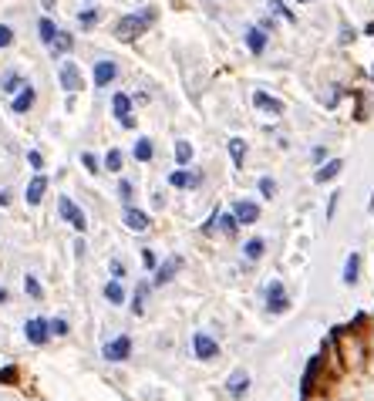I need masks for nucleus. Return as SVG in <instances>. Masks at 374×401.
<instances>
[{
    "label": "nucleus",
    "instance_id": "35",
    "mask_svg": "<svg viewBox=\"0 0 374 401\" xmlns=\"http://www.w3.org/2000/svg\"><path fill=\"white\" fill-rule=\"evenodd\" d=\"M14 44V30L7 24H0V48H10Z\"/></svg>",
    "mask_w": 374,
    "mask_h": 401
},
{
    "label": "nucleus",
    "instance_id": "7",
    "mask_svg": "<svg viewBox=\"0 0 374 401\" xmlns=\"http://www.w3.org/2000/svg\"><path fill=\"white\" fill-rule=\"evenodd\" d=\"M115 78H118V64H115V61H98V64H95V84H98V88H108Z\"/></svg>",
    "mask_w": 374,
    "mask_h": 401
},
{
    "label": "nucleus",
    "instance_id": "28",
    "mask_svg": "<svg viewBox=\"0 0 374 401\" xmlns=\"http://www.w3.org/2000/svg\"><path fill=\"white\" fill-rule=\"evenodd\" d=\"M243 253H247V260H260L263 256V240H249L243 247Z\"/></svg>",
    "mask_w": 374,
    "mask_h": 401
},
{
    "label": "nucleus",
    "instance_id": "1",
    "mask_svg": "<svg viewBox=\"0 0 374 401\" xmlns=\"http://www.w3.org/2000/svg\"><path fill=\"white\" fill-rule=\"evenodd\" d=\"M152 10H142V14H128V17H122L118 21V27H115V34L122 37V41H135L139 34H145V27L152 24Z\"/></svg>",
    "mask_w": 374,
    "mask_h": 401
},
{
    "label": "nucleus",
    "instance_id": "43",
    "mask_svg": "<svg viewBox=\"0 0 374 401\" xmlns=\"http://www.w3.org/2000/svg\"><path fill=\"white\" fill-rule=\"evenodd\" d=\"M112 274H115V276H122V274H125V267L118 263V260H112Z\"/></svg>",
    "mask_w": 374,
    "mask_h": 401
},
{
    "label": "nucleus",
    "instance_id": "27",
    "mask_svg": "<svg viewBox=\"0 0 374 401\" xmlns=\"http://www.w3.org/2000/svg\"><path fill=\"white\" fill-rule=\"evenodd\" d=\"M105 169H108V172H118V169H122V152L118 149L108 152V155H105Z\"/></svg>",
    "mask_w": 374,
    "mask_h": 401
},
{
    "label": "nucleus",
    "instance_id": "45",
    "mask_svg": "<svg viewBox=\"0 0 374 401\" xmlns=\"http://www.w3.org/2000/svg\"><path fill=\"white\" fill-rule=\"evenodd\" d=\"M7 199H10V193H0V206H7Z\"/></svg>",
    "mask_w": 374,
    "mask_h": 401
},
{
    "label": "nucleus",
    "instance_id": "48",
    "mask_svg": "<svg viewBox=\"0 0 374 401\" xmlns=\"http://www.w3.org/2000/svg\"><path fill=\"white\" fill-rule=\"evenodd\" d=\"M297 3H310V0H297Z\"/></svg>",
    "mask_w": 374,
    "mask_h": 401
},
{
    "label": "nucleus",
    "instance_id": "41",
    "mask_svg": "<svg viewBox=\"0 0 374 401\" xmlns=\"http://www.w3.org/2000/svg\"><path fill=\"white\" fill-rule=\"evenodd\" d=\"M27 159H30V166H34V169H41V166H44V159H41V152H30Z\"/></svg>",
    "mask_w": 374,
    "mask_h": 401
},
{
    "label": "nucleus",
    "instance_id": "24",
    "mask_svg": "<svg viewBox=\"0 0 374 401\" xmlns=\"http://www.w3.org/2000/svg\"><path fill=\"white\" fill-rule=\"evenodd\" d=\"M169 182H172L175 189H186V186H196V182H199V176H196V172H193V176H189V172H172V176H169Z\"/></svg>",
    "mask_w": 374,
    "mask_h": 401
},
{
    "label": "nucleus",
    "instance_id": "32",
    "mask_svg": "<svg viewBox=\"0 0 374 401\" xmlns=\"http://www.w3.org/2000/svg\"><path fill=\"white\" fill-rule=\"evenodd\" d=\"M270 10H274L276 17H283V21H294V14L287 10V3H283V0H270Z\"/></svg>",
    "mask_w": 374,
    "mask_h": 401
},
{
    "label": "nucleus",
    "instance_id": "21",
    "mask_svg": "<svg viewBox=\"0 0 374 401\" xmlns=\"http://www.w3.org/2000/svg\"><path fill=\"white\" fill-rule=\"evenodd\" d=\"M21 88H24V81H21L17 71H7V75H3V84H0V91H3V95H17Z\"/></svg>",
    "mask_w": 374,
    "mask_h": 401
},
{
    "label": "nucleus",
    "instance_id": "6",
    "mask_svg": "<svg viewBox=\"0 0 374 401\" xmlns=\"http://www.w3.org/2000/svg\"><path fill=\"white\" fill-rule=\"evenodd\" d=\"M233 216H236V223H243V226H249V223H256L260 220V206L256 202H236L233 206Z\"/></svg>",
    "mask_w": 374,
    "mask_h": 401
},
{
    "label": "nucleus",
    "instance_id": "46",
    "mask_svg": "<svg viewBox=\"0 0 374 401\" xmlns=\"http://www.w3.org/2000/svg\"><path fill=\"white\" fill-rule=\"evenodd\" d=\"M0 303H7V290L3 287H0Z\"/></svg>",
    "mask_w": 374,
    "mask_h": 401
},
{
    "label": "nucleus",
    "instance_id": "13",
    "mask_svg": "<svg viewBox=\"0 0 374 401\" xmlns=\"http://www.w3.org/2000/svg\"><path fill=\"white\" fill-rule=\"evenodd\" d=\"M48 48H51V57H61V54H68V51L75 48V37H71L68 30H57Z\"/></svg>",
    "mask_w": 374,
    "mask_h": 401
},
{
    "label": "nucleus",
    "instance_id": "42",
    "mask_svg": "<svg viewBox=\"0 0 374 401\" xmlns=\"http://www.w3.org/2000/svg\"><path fill=\"white\" fill-rule=\"evenodd\" d=\"M142 260H145V267H155V253H152V250L142 253Z\"/></svg>",
    "mask_w": 374,
    "mask_h": 401
},
{
    "label": "nucleus",
    "instance_id": "8",
    "mask_svg": "<svg viewBox=\"0 0 374 401\" xmlns=\"http://www.w3.org/2000/svg\"><path fill=\"white\" fill-rule=\"evenodd\" d=\"M193 344H196V354H199L202 361H213V357L220 354V344H216L209 334H202V330L196 334V337H193Z\"/></svg>",
    "mask_w": 374,
    "mask_h": 401
},
{
    "label": "nucleus",
    "instance_id": "30",
    "mask_svg": "<svg viewBox=\"0 0 374 401\" xmlns=\"http://www.w3.org/2000/svg\"><path fill=\"white\" fill-rule=\"evenodd\" d=\"M135 159H139V162H149L152 159V142L149 139H142V142L135 145Z\"/></svg>",
    "mask_w": 374,
    "mask_h": 401
},
{
    "label": "nucleus",
    "instance_id": "17",
    "mask_svg": "<svg viewBox=\"0 0 374 401\" xmlns=\"http://www.w3.org/2000/svg\"><path fill=\"white\" fill-rule=\"evenodd\" d=\"M247 48L253 51V54H263V48H267V30H263V27H249L247 30Z\"/></svg>",
    "mask_w": 374,
    "mask_h": 401
},
{
    "label": "nucleus",
    "instance_id": "9",
    "mask_svg": "<svg viewBox=\"0 0 374 401\" xmlns=\"http://www.w3.org/2000/svg\"><path fill=\"white\" fill-rule=\"evenodd\" d=\"M226 391H229V398H243L249 391V375L247 371H233L229 381H226Z\"/></svg>",
    "mask_w": 374,
    "mask_h": 401
},
{
    "label": "nucleus",
    "instance_id": "23",
    "mask_svg": "<svg viewBox=\"0 0 374 401\" xmlns=\"http://www.w3.org/2000/svg\"><path fill=\"white\" fill-rule=\"evenodd\" d=\"M105 301L115 303V307H118V303L125 301V290H122V283H118V280H112V283L105 287Z\"/></svg>",
    "mask_w": 374,
    "mask_h": 401
},
{
    "label": "nucleus",
    "instance_id": "26",
    "mask_svg": "<svg viewBox=\"0 0 374 401\" xmlns=\"http://www.w3.org/2000/svg\"><path fill=\"white\" fill-rule=\"evenodd\" d=\"M189 159H193V145H189V142H175V162L186 166Z\"/></svg>",
    "mask_w": 374,
    "mask_h": 401
},
{
    "label": "nucleus",
    "instance_id": "33",
    "mask_svg": "<svg viewBox=\"0 0 374 401\" xmlns=\"http://www.w3.org/2000/svg\"><path fill=\"white\" fill-rule=\"evenodd\" d=\"M220 226H223V233H229V236H233V233H236V216H233V213H226V216H220Z\"/></svg>",
    "mask_w": 374,
    "mask_h": 401
},
{
    "label": "nucleus",
    "instance_id": "31",
    "mask_svg": "<svg viewBox=\"0 0 374 401\" xmlns=\"http://www.w3.org/2000/svg\"><path fill=\"white\" fill-rule=\"evenodd\" d=\"M24 290L34 297V301H41V294H44V290H41V283H37L34 276H24Z\"/></svg>",
    "mask_w": 374,
    "mask_h": 401
},
{
    "label": "nucleus",
    "instance_id": "15",
    "mask_svg": "<svg viewBox=\"0 0 374 401\" xmlns=\"http://www.w3.org/2000/svg\"><path fill=\"white\" fill-rule=\"evenodd\" d=\"M128 351H132V341H128V337H118V341L105 344V357H108V361H125Z\"/></svg>",
    "mask_w": 374,
    "mask_h": 401
},
{
    "label": "nucleus",
    "instance_id": "12",
    "mask_svg": "<svg viewBox=\"0 0 374 401\" xmlns=\"http://www.w3.org/2000/svg\"><path fill=\"white\" fill-rule=\"evenodd\" d=\"M253 105H256V108H260V112H267V115H283V101H276V98H270V95H267V91H256V95H253Z\"/></svg>",
    "mask_w": 374,
    "mask_h": 401
},
{
    "label": "nucleus",
    "instance_id": "4",
    "mask_svg": "<svg viewBox=\"0 0 374 401\" xmlns=\"http://www.w3.org/2000/svg\"><path fill=\"white\" fill-rule=\"evenodd\" d=\"M57 75H61V88L64 91H81V71H78L75 61H64Z\"/></svg>",
    "mask_w": 374,
    "mask_h": 401
},
{
    "label": "nucleus",
    "instance_id": "10",
    "mask_svg": "<svg viewBox=\"0 0 374 401\" xmlns=\"http://www.w3.org/2000/svg\"><path fill=\"white\" fill-rule=\"evenodd\" d=\"M112 108H115V115H118L122 128H132V125H135V118H132V101H128V95H115V98H112Z\"/></svg>",
    "mask_w": 374,
    "mask_h": 401
},
{
    "label": "nucleus",
    "instance_id": "16",
    "mask_svg": "<svg viewBox=\"0 0 374 401\" xmlns=\"http://www.w3.org/2000/svg\"><path fill=\"white\" fill-rule=\"evenodd\" d=\"M179 267H182V256H169V260H166V263H162V267L155 270V283H159V287H162V283H169V280H172V274L179 270Z\"/></svg>",
    "mask_w": 374,
    "mask_h": 401
},
{
    "label": "nucleus",
    "instance_id": "29",
    "mask_svg": "<svg viewBox=\"0 0 374 401\" xmlns=\"http://www.w3.org/2000/svg\"><path fill=\"white\" fill-rule=\"evenodd\" d=\"M37 30H41V41H44V44H51V41H54V34H57V27L51 24L48 17H44L41 24H37Z\"/></svg>",
    "mask_w": 374,
    "mask_h": 401
},
{
    "label": "nucleus",
    "instance_id": "19",
    "mask_svg": "<svg viewBox=\"0 0 374 401\" xmlns=\"http://www.w3.org/2000/svg\"><path fill=\"white\" fill-rule=\"evenodd\" d=\"M341 169H344V162H341V159H330V162H324V166H321V169H317V182H330V179L334 176H341Z\"/></svg>",
    "mask_w": 374,
    "mask_h": 401
},
{
    "label": "nucleus",
    "instance_id": "38",
    "mask_svg": "<svg viewBox=\"0 0 374 401\" xmlns=\"http://www.w3.org/2000/svg\"><path fill=\"white\" fill-rule=\"evenodd\" d=\"M118 196H122V202H132V182H128V179H122V186H118Z\"/></svg>",
    "mask_w": 374,
    "mask_h": 401
},
{
    "label": "nucleus",
    "instance_id": "37",
    "mask_svg": "<svg viewBox=\"0 0 374 401\" xmlns=\"http://www.w3.org/2000/svg\"><path fill=\"white\" fill-rule=\"evenodd\" d=\"M81 162L88 166V172H101V169H98V159H95L91 152H84V155H81Z\"/></svg>",
    "mask_w": 374,
    "mask_h": 401
},
{
    "label": "nucleus",
    "instance_id": "22",
    "mask_svg": "<svg viewBox=\"0 0 374 401\" xmlns=\"http://www.w3.org/2000/svg\"><path fill=\"white\" fill-rule=\"evenodd\" d=\"M229 155H233V166L243 169V159H247V142L243 139H229Z\"/></svg>",
    "mask_w": 374,
    "mask_h": 401
},
{
    "label": "nucleus",
    "instance_id": "25",
    "mask_svg": "<svg viewBox=\"0 0 374 401\" xmlns=\"http://www.w3.org/2000/svg\"><path fill=\"white\" fill-rule=\"evenodd\" d=\"M145 297H149V283H139V287H135V303H132V310H135V314H142V310H145Z\"/></svg>",
    "mask_w": 374,
    "mask_h": 401
},
{
    "label": "nucleus",
    "instance_id": "47",
    "mask_svg": "<svg viewBox=\"0 0 374 401\" xmlns=\"http://www.w3.org/2000/svg\"><path fill=\"white\" fill-rule=\"evenodd\" d=\"M41 3H44V7H48V10H51V7H54V0H41Z\"/></svg>",
    "mask_w": 374,
    "mask_h": 401
},
{
    "label": "nucleus",
    "instance_id": "34",
    "mask_svg": "<svg viewBox=\"0 0 374 401\" xmlns=\"http://www.w3.org/2000/svg\"><path fill=\"white\" fill-rule=\"evenodd\" d=\"M260 193H263L267 199H274V196H276V182H274V179H260Z\"/></svg>",
    "mask_w": 374,
    "mask_h": 401
},
{
    "label": "nucleus",
    "instance_id": "36",
    "mask_svg": "<svg viewBox=\"0 0 374 401\" xmlns=\"http://www.w3.org/2000/svg\"><path fill=\"white\" fill-rule=\"evenodd\" d=\"M51 334H57V337H64V334H68V321H64V317H57V321H51Z\"/></svg>",
    "mask_w": 374,
    "mask_h": 401
},
{
    "label": "nucleus",
    "instance_id": "40",
    "mask_svg": "<svg viewBox=\"0 0 374 401\" xmlns=\"http://www.w3.org/2000/svg\"><path fill=\"white\" fill-rule=\"evenodd\" d=\"M337 199H341V193H334L330 202H327V220H334V213H337Z\"/></svg>",
    "mask_w": 374,
    "mask_h": 401
},
{
    "label": "nucleus",
    "instance_id": "18",
    "mask_svg": "<svg viewBox=\"0 0 374 401\" xmlns=\"http://www.w3.org/2000/svg\"><path fill=\"white\" fill-rule=\"evenodd\" d=\"M44 189H48V179L34 176V179H30V186H27V202H30V206H37V202L44 199Z\"/></svg>",
    "mask_w": 374,
    "mask_h": 401
},
{
    "label": "nucleus",
    "instance_id": "2",
    "mask_svg": "<svg viewBox=\"0 0 374 401\" xmlns=\"http://www.w3.org/2000/svg\"><path fill=\"white\" fill-rule=\"evenodd\" d=\"M57 209H61V216H64L68 223L75 226V229H81V233H84V226H88V220H84V213H81V209H78V206H75L71 199H68V196H61V202H57Z\"/></svg>",
    "mask_w": 374,
    "mask_h": 401
},
{
    "label": "nucleus",
    "instance_id": "44",
    "mask_svg": "<svg viewBox=\"0 0 374 401\" xmlns=\"http://www.w3.org/2000/svg\"><path fill=\"white\" fill-rule=\"evenodd\" d=\"M14 377H17V371H14V368H7V371L0 375V381H14Z\"/></svg>",
    "mask_w": 374,
    "mask_h": 401
},
{
    "label": "nucleus",
    "instance_id": "39",
    "mask_svg": "<svg viewBox=\"0 0 374 401\" xmlns=\"http://www.w3.org/2000/svg\"><path fill=\"white\" fill-rule=\"evenodd\" d=\"M95 21H98V10H84L81 14V27H91Z\"/></svg>",
    "mask_w": 374,
    "mask_h": 401
},
{
    "label": "nucleus",
    "instance_id": "11",
    "mask_svg": "<svg viewBox=\"0 0 374 401\" xmlns=\"http://www.w3.org/2000/svg\"><path fill=\"white\" fill-rule=\"evenodd\" d=\"M34 98H37V95H34V88H30V84H27V81H24V88H21V95H17V98L10 101V108H14V115H27V112L34 108Z\"/></svg>",
    "mask_w": 374,
    "mask_h": 401
},
{
    "label": "nucleus",
    "instance_id": "3",
    "mask_svg": "<svg viewBox=\"0 0 374 401\" xmlns=\"http://www.w3.org/2000/svg\"><path fill=\"white\" fill-rule=\"evenodd\" d=\"M267 307H270V314H283V310H287V290H283L280 280H274V283L267 287Z\"/></svg>",
    "mask_w": 374,
    "mask_h": 401
},
{
    "label": "nucleus",
    "instance_id": "5",
    "mask_svg": "<svg viewBox=\"0 0 374 401\" xmlns=\"http://www.w3.org/2000/svg\"><path fill=\"white\" fill-rule=\"evenodd\" d=\"M24 334H27V341H30V344H44V341H48V334H51V324H48V321H41V317H34V321H27V324H24Z\"/></svg>",
    "mask_w": 374,
    "mask_h": 401
},
{
    "label": "nucleus",
    "instance_id": "20",
    "mask_svg": "<svg viewBox=\"0 0 374 401\" xmlns=\"http://www.w3.org/2000/svg\"><path fill=\"white\" fill-rule=\"evenodd\" d=\"M357 274H361V256H357V253H350L348 263H344V283L354 287V283H357Z\"/></svg>",
    "mask_w": 374,
    "mask_h": 401
},
{
    "label": "nucleus",
    "instance_id": "14",
    "mask_svg": "<svg viewBox=\"0 0 374 401\" xmlns=\"http://www.w3.org/2000/svg\"><path fill=\"white\" fill-rule=\"evenodd\" d=\"M125 226L135 229V233H145L152 223H149V216H145L142 209H132V206H128V209H125Z\"/></svg>",
    "mask_w": 374,
    "mask_h": 401
}]
</instances>
